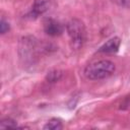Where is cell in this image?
Returning <instances> with one entry per match:
<instances>
[{
  "label": "cell",
  "mask_w": 130,
  "mask_h": 130,
  "mask_svg": "<svg viewBox=\"0 0 130 130\" xmlns=\"http://www.w3.org/2000/svg\"><path fill=\"white\" fill-rule=\"evenodd\" d=\"M116 66L110 60H99L87 65L84 69V75L90 80L105 79L115 72Z\"/></svg>",
  "instance_id": "cell-1"
},
{
  "label": "cell",
  "mask_w": 130,
  "mask_h": 130,
  "mask_svg": "<svg viewBox=\"0 0 130 130\" xmlns=\"http://www.w3.org/2000/svg\"><path fill=\"white\" fill-rule=\"evenodd\" d=\"M66 30L70 39V45L72 49H80L86 40V29L83 22L80 19L72 18L66 25Z\"/></svg>",
  "instance_id": "cell-2"
},
{
  "label": "cell",
  "mask_w": 130,
  "mask_h": 130,
  "mask_svg": "<svg viewBox=\"0 0 130 130\" xmlns=\"http://www.w3.org/2000/svg\"><path fill=\"white\" fill-rule=\"evenodd\" d=\"M44 30L47 35H49L51 37H57V36H60L63 32L64 28H63V25L59 21L50 18V19H47L45 21Z\"/></svg>",
  "instance_id": "cell-3"
},
{
  "label": "cell",
  "mask_w": 130,
  "mask_h": 130,
  "mask_svg": "<svg viewBox=\"0 0 130 130\" xmlns=\"http://www.w3.org/2000/svg\"><path fill=\"white\" fill-rule=\"evenodd\" d=\"M121 44V40L119 37H114L110 40H108L101 48H100V52L102 53H115L118 51L119 47Z\"/></svg>",
  "instance_id": "cell-4"
},
{
  "label": "cell",
  "mask_w": 130,
  "mask_h": 130,
  "mask_svg": "<svg viewBox=\"0 0 130 130\" xmlns=\"http://www.w3.org/2000/svg\"><path fill=\"white\" fill-rule=\"evenodd\" d=\"M50 6H51V0H35L31 11L34 15L38 16V15H41L47 12Z\"/></svg>",
  "instance_id": "cell-5"
},
{
  "label": "cell",
  "mask_w": 130,
  "mask_h": 130,
  "mask_svg": "<svg viewBox=\"0 0 130 130\" xmlns=\"http://www.w3.org/2000/svg\"><path fill=\"white\" fill-rule=\"evenodd\" d=\"M62 127H63V125H62V122L60 119L52 118L46 123V125L44 126V129L45 130H60V129H62Z\"/></svg>",
  "instance_id": "cell-6"
},
{
  "label": "cell",
  "mask_w": 130,
  "mask_h": 130,
  "mask_svg": "<svg viewBox=\"0 0 130 130\" xmlns=\"http://www.w3.org/2000/svg\"><path fill=\"white\" fill-rule=\"evenodd\" d=\"M63 73L61 70H58V69H53V70H50L47 75H46V80L48 82H57L61 79Z\"/></svg>",
  "instance_id": "cell-7"
},
{
  "label": "cell",
  "mask_w": 130,
  "mask_h": 130,
  "mask_svg": "<svg viewBox=\"0 0 130 130\" xmlns=\"http://www.w3.org/2000/svg\"><path fill=\"white\" fill-rule=\"evenodd\" d=\"M17 123L11 119V118H4L0 121V128L1 129H6V128H16Z\"/></svg>",
  "instance_id": "cell-8"
},
{
  "label": "cell",
  "mask_w": 130,
  "mask_h": 130,
  "mask_svg": "<svg viewBox=\"0 0 130 130\" xmlns=\"http://www.w3.org/2000/svg\"><path fill=\"white\" fill-rule=\"evenodd\" d=\"M10 28V25L8 23V21H6L4 18H1V21H0V32L2 35H4L5 32H7Z\"/></svg>",
  "instance_id": "cell-9"
},
{
  "label": "cell",
  "mask_w": 130,
  "mask_h": 130,
  "mask_svg": "<svg viewBox=\"0 0 130 130\" xmlns=\"http://www.w3.org/2000/svg\"><path fill=\"white\" fill-rule=\"evenodd\" d=\"M113 1L116 2V3H118L119 5H126V2L128 0H113Z\"/></svg>",
  "instance_id": "cell-10"
}]
</instances>
